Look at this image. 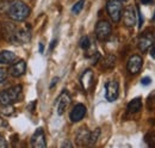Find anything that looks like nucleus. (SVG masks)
<instances>
[{
	"label": "nucleus",
	"mask_w": 155,
	"mask_h": 148,
	"mask_svg": "<svg viewBox=\"0 0 155 148\" xmlns=\"http://www.w3.org/2000/svg\"><path fill=\"white\" fill-rule=\"evenodd\" d=\"M7 13L11 17V19H13L16 22H23V20H25L29 17L30 8H29V6L24 1L15 0V1L8 4Z\"/></svg>",
	"instance_id": "1"
},
{
	"label": "nucleus",
	"mask_w": 155,
	"mask_h": 148,
	"mask_svg": "<svg viewBox=\"0 0 155 148\" xmlns=\"http://www.w3.org/2000/svg\"><path fill=\"white\" fill-rule=\"evenodd\" d=\"M20 94H21V86L20 85L12 86L0 93V104L1 105L12 104L19 99Z\"/></svg>",
	"instance_id": "2"
},
{
	"label": "nucleus",
	"mask_w": 155,
	"mask_h": 148,
	"mask_svg": "<svg viewBox=\"0 0 155 148\" xmlns=\"http://www.w3.org/2000/svg\"><path fill=\"white\" fill-rule=\"evenodd\" d=\"M106 10L107 13L110 16V18L112 19L115 23H118L122 18V1L120 0H107L106 2Z\"/></svg>",
	"instance_id": "3"
},
{
	"label": "nucleus",
	"mask_w": 155,
	"mask_h": 148,
	"mask_svg": "<svg viewBox=\"0 0 155 148\" xmlns=\"http://www.w3.org/2000/svg\"><path fill=\"white\" fill-rule=\"evenodd\" d=\"M96 36L99 41L104 42L106 39H109V37L111 36L112 32V26L107 20H99L96 25Z\"/></svg>",
	"instance_id": "4"
},
{
	"label": "nucleus",
	"mask_w": 155,
	"mask_h": 148,
	"mask_svg": "<svg viewBox=\"0 0 155 148\" xmlns=\"http://www.w3.org/2000/svg\"><path fill=\"white\" fill-rule=\"evenodd\" d=\"M153 44H154V35H153V32H150V31L143 32V34L140 36L138 43H137L138 49H140L142 53L148 52V50L153 47Z\"/></svg>",
	"instance_id": "5"
},
{
	"label": "nucleus",
	"mask_w": 155,
	"mask_h": 148,
	"mask_svg": "<svg viewBox=\"0 0 155 148\" xmlns=\"http://www.w3.org/2000/svg\"><path fill=\"white\" fill-rule=\"evenodd\" d=\"M142 66H143V60L140 55H133L129 57L128 60V63H127V69L128 72L133 75L138 74L140 71L142 69Z\"/></svg>",
	"instance_id": "6"
},
{
	"label": "nucleus",
	"mask_w": 155,
	"mask_h": 148,
	"mask_svg": "<svg viewBox=\"0 0 155 148\" xmlns=\"http://www.w3.org/2000/svg\"><path fill=\"white\" fill-rule=\"evenodd\" d=\"M118 93H119V85L117 81H109L105 85V98L107 99V102H115L118 98Z\"/></svg>",
	"instance_id": "7"
},
{
	"label": "nucleus",
	"mask_w": 155,
	"mask_h": 148,
	"mask_svg": "<svg viewBox=\"0 0 155 148\" xmlns=\"http://www.w3.org/2000/svg\"><path fill=\"white\" fill-rule=\"evenodd\" d=\"M71 102H72V98L67 91H63L58 96V100H56V111L58 115H63V112L69 106Z\"/></svg>",
	"instance_id": "8"
},
{
	"label": "nucleus",
	"mask_w": 155,
	"mask_h": 148,
	"mask_svg": "<svg viewBox=\"0 0 155 148\" xmlns=\"http://www.w3.org/2000/svg\"><path fill=\"white\" fill-rule=\"evenodd\" d=\"M31 146L35 148H44L47 147L45 142V134L43 128H37L31 137Z\"/></svg>",
	"instance_id": "9"
},
{
	"label": "nucleus",
	"mask_w": 155,
	"mask_h": 148,
	"mask_svg": "<svg viewBox=\"0 0 155 148\" xmlns=\"http://www.w3.org/2000/svg\"><path fill=\"white\" fill-rule=\"evenodd\" d=\"M136 20H137V16H136L134 7L133 6H128L123 12V22H124L125 26H128V28L135 26Z\"/></svg>",
	"instance_id": "10"
},
{
	"label": "nucleus",
	"mask_w": 155,
	"mask_h": 148,
	"mask_svg": "<svg viewBox=\"0 0 155 148\" xmlns=\"http://www.w3.org/2000/svg\"><path fill=\"white\" fill-rule=\"evenodd\" d=\"M93 81H94L93 72H92L91 69H86V71L82 73L81 78H80V82H81L82 89H84L86 92H88V91L92 89V86H93Z\"/></svg>",
	"instance_id": "11"
},
{
	"label": "nucleus",
	"mask_w": 155,
	"mask_h": 148,
	"mask_svg": "<svg viewBox=\"0 0 155 148\" xmlns=\"http://www.w3.org/2000/svg\"><path fill=\"white\" fill-rule=\"evenodd\" d=\"M86 106L84 105V104H77L72 111H71V113H69V118H71V121L72 122H79V121H81L85 116H86Z\"/></svg>",
	"instance_id": "12"
},
{
	"label": "nucleus",
	"mask_w": 155,
	"mask_h": 148,
	"mask_svg": "<svg viewBox=\"0 0 155 148\" xmlns=\"http://www.w3.org/2000/svg\"><path fill=\"white\" fill-rule=\"evenodd\" d=\"M26 71V62L24 60H18V62H16L15 65H12L10 67V74L15 78H19Z\"/></svg>",
	"instance_id": "13"
},
{
	"label": "nucleus",
	"mask_w": 155,
	"mask_h": 148,
	"mask_svg": "<svg viewBox=\"0 0 155 148\" xmlns=\"http://www.w3.org/2000/svg\"><path fill=\"white\" fill-rule=\"evenodd\" d=\"M17 60V55L10 50H2L0 53V63L1 65H11Z\"/></svg>",
	"instance_id": "14"
},
{
	"label": "nucleus",
	"mask_w": 155,
	"mask_h": 148,
	"mask_svg": "<svg viewBox=\"0 0 155 148\" xmlns=\"http://www.w3.org/2000/svg\"><path fill=\"white\" fill-rule=\"evenodd\" d=\"M142 109V99L141 98H134L129 102L128 106H127V110L130 113H136Z\"/></svg>",
	"instance_id": "15"
},
{
	"label": "nucleus",
	"mask_w": 155,
	"mask_h": 148,
	"mask_svg": "<svg viewBox=\"0 0 155 148\" xmlns=\"http://www.w3.org/2000/svg\"><path fill=\"white\" fill-rule=\"evenodd\" d=\"M88 137H90V131L87 130V128H81L79 130L77 135V142L79 146H82L85 143H88Z\"/></svg>",
	"instance_id": "16"
},
{
	"label": "nucleus",
	"mask_w": 155,
	"mask_h": 148,
	"mask_svg": "<svg viewBox=\"0 0 155 148\" xmlns=\"http://www.w3.org/2000/svg\"><path fill=\"white\" fill-rule=\"evenodd\" d=\"M100 136V129L97 128V129L94 130V131H92V133H90V137H88V145H94L96 142H97L98 137Z\"/></svg>",
	"instance_id": "17"
},
{
	"label": "nucleus",
	"mask_w": 155,
	"mask_h": 148,
	"mask_svg": "<svg viewBox=\"0 0 155 148\" xmlns=\"http://www.w3.org/2000/svg\"><path fill=\"white\" fill-rule=\"evenodd\" d=\"M115 62H116V59L114 55H107L104 59V68H111L115 66Z\"/></svg>",
	"instance_id": "18"
},
{
	"label": "nucleus",
	"mask_w": 155,
	"mask_h": 148,
	"mask_svg": "<svg viewBox=\"0 0 155 148\" xmlns=\"http://www.w3.org/2000/svg\"><path fill=\"white\" fill-rule=\"evenodd\" d=\"M0 112L4 113L5 116H11L15 112V109L12 108V104H6V105H1Z\"/></svg>",
	"instance_id": "19"
},
{
	"label": "nucleus",
	"mask_w": 155,
	"mask_h": 148,
	"mask_svg": "<svg viewBox=\"0 0 155 148\" xmlns=\"http://www.w3.org/2000/svg\"><path fill=\"white\" fill-rule=\"evenodd\" d=\"M84 5H85V0H79L77 4L72 7V12L74 15H79L81 12V10L84 8Z\"/></svg>",
	"instance_id": "20"
},
{
	"label": "nucleus",
	"mask_w": 155,
	"mask_h": 148,
	"mask_svg": "<svg viewBox=\"0 0 155 148\" xmlns=\"http://www.w3.org/2000/svg\"><path fill=\"white\" fill-rule=\"evenodd\" d=\"M80 47L84 49V50H87L90 47H91V41H90V37L88 36H84L80 39Z\"/></svg>",
	"instance_id": "21"
},
{
	"label": "nucleus",
	"mask_w": 155,
	"mask_h": 148,
	"mask_svg": "<svg viewBox=\"0 0 155 148\" xmlns=\"http://www.w3.org/2000/svg\"><path fill=\"white\" fill-rule=\"evenodd\" d=\"M7 78V72L4 68H0V84H2Z\"/></svg>",
	"instance_id": "22"
},
{
	"label": "nucleus",
	"mask_w": 155,
	"mask_h": 148,
	"mask_svg": "<svg viewBox=\"0 0 155 148\" xmlns=\"http://www.w3.org/2000/svg\"><path fill=\"white\" fill-rule=\"evenodd\" d=\"M141 82H142V85H144V86H147V85H149V84L152 82V79H150L149 76H144V78H142V80H141Z\"/></svg>",
	"instance_id": "23"
},
{
	"label": "nucleus",
	"mask_w": 155,
	"mask_h": 148,
	"mask_svg": "<svg viewBox=\"0 0 155 148\" xmlns=\"http://www.w3.org/2000/svg\"><path fill=\"white\" fill-rule=\"evenodd\" d=\"M137 16H138V28H141L142 26V24H143V17H142V13H141V10L140 8H137Z\"/></svg>",
	"instance_id": "24"
},
{
	"label": "nucleus",
	"mask_w": 155,
	"mask_h": 148,
	"mask_svg": "<svg viewBox=\"0 0 155 148\" xmlns=\"http://www.w3.org/2000/svg\"><path fill=\"white\" fill-rule=\"evenodd\" d=\"M5 147H7V142H6L5 137L0 135V148H5Z\"/></svg>",
	"instance_id": "25"
},
{
	"label": "nucleus",
	"mask_w": 155,
	"mask_h": 148,
	"mask_svg": "<svg viewBox=\"0 0 155 148\" xmlns=\"http://www.w3.org/2000/svg\"><path fill=\"white\" fill-rule=\"evenodd\" d=\"M6 126H7V122H6L4 118L0 117V129H1V128H5Z\"/></svg>",
	"instance_id": "26"
},
{
	"label": "nucleus",
	"mask_w": 155,
	"mask_h": 148,
	"mask_svg": "<svg viewBox=\"0 0 155 148\" xmlns=\"http://www.w3.org/2000/svg\"><path fill=\"white\" fill-rule=\"evenodd\" d=\"M141 2H142L143 5H150V4L154 2V0H141Z\"/></svg>",
	"instance_id": "27"
},
{
	"label": "nucleus",
	"mask_w": 155,
	"mask_h": 148,
	"mask_svg": "<svg viewBox=\"0 0 155 148\" xmlns=\"http://www.w3.org/2000/svg\"><path fill=\"white\" fill-rule=\"evenodd\" d=\"M62 147H73V145H72L71 142L66 141V142H63V143H62Z\"/></svg>",
	"instance_id": "28"
},
{
	"label": "nucleus",
	"mask_w": 155,
	"mask_h": 148,
	"mask_svg": "<svg viewBox=\"0 0 155 148\" xmlns=\"http://www.w3.org/2000/svg\"><path fill=\"white\" fill-rule=\"evenodd\" d=\"M58 81V78H54V80H53V81H51V84H50V89H51L53 86H55V84H56Z\"/></svg>",
	"instance_id": "29"
},
{
	"label": "nucleus",
	"mask_w": 155,
	"mask_h": 148,
	"mask_svg": "<svg viewBox=\"0 0 155 148\" xmlns=\"http://www.w3.org/2000/svg\"><path fill=\"white\" fill-rule=\"evenodd\" d=\"M150 146H155V133L152 135V142H150Z\"/></svg>",
	"instance_id": "30"
},
{
	"label": "nucleus",
	"mask_w": 155,
	"mask_h": 148,
	"mask_svg": "<svg viewBox=\"0 0 155 148\" xmlns=\"http://www.w3.org/2000/svg\"><path fill=\"white\" fill-rule=\"evenodd\" d=\"M43 50H44V45H43V43H39V53L42 54Z\"/></svg>",
	"instance_id": "31"
},
{
	"label": "nucleus",
	"mask_w": 155,
	"mask_h": 148,
	"mask_svg": "<svg viewBox=\"0 0 155 148\" xmlns=\"http://www.w3.org/2000/svg\"><path fill=\"white\" fill-rule=\"evenodd\" d=\"M55 44H56V39H54V41L51 42V45H50V50H53V49H54V47H55Z\"/></svg>",
	"instance_id": "32"
},
{
	"label": "nucleus",
	"mask_w": 155,
	"mask_h": 148,
	"mask_svg": "<svg viewBox=\"0 0 155 148\" xmlns=\"http://www.w3.org/2000/svg\"><path fill=\"white\" fill-rule=\"evenodd\" d=\"M150 56H152L153 59H155V47L152 49V52H150Z\"/></svg>",
	"instance_id": "33"
},
{
	"label": "nucleus",
	"mask_w": 155,
	"mask_h": 148,
	"mask_svg": "<svg viewBox=\"0 0 155 148\" xmlns=\"http://www.w3.org/2000/svg\"><path fill=\"white\" fill-rule=\"evenodd\" d=\"M153 20H155V12H154V17H153Z\"/></svg>",
	"instance_id": "34"
},
{
	"label": "nucleus",
	"mask_w": 155,
	"mask_h": 148,
	"mask_svg": "<svg viewBox=\"0 0 155 148\" xmlns=\"http://www.w3.org/2000/svg\"><path fill=\"white\" fill-rule=\"evenodd\" d=\"M120 1H122V2H123V1H128V0H120Z\"/></svg>",
	"instance_id": "35"
}]
</instances>
